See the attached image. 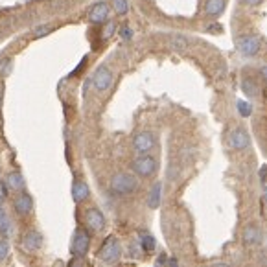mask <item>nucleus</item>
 <instances>
[{"mask_svg": "<svg viewBox=\"0 0 267 267\" xmlns=\"http://www.w3.org/2000/svg\"><path fill=\"white\" fill-rule=\"evenodd\" d=\"M138 186V181L135 175L131 173H125V171H120V173H114L111 179V190L118 196H129L133 194Z\"/></svg>", "mask_w": 267, "mask_h": 267, "instance_id": "nucleus-1", "label": "nucleus"}, {"mask_svg": "<svg viewBox=\"0 0 267 267\" xmlns=\"http://www.w3.org/2000/svg\"><path fill=\"white\" fill-rule=\"evenodd\" d=\"M131 168L138 177H151L157 171V159L151 155H140L133 160Z\"/></svg>", "mask_w": 267, "mask_h": 267, "instance_id": "nucleus-2", "label": "nucleus"}, {"mask_svg": "<svg viewBox=\"0 0 267 267\" xmlns=\"http://www.w3.org/2000/svg\"><path fill=\"white\" fill-rule=\"evenodd\" d=\"M120 254H122V247H120L116 238H112V236L107 238L105 243L102 245V249H100V258L105 264H114L120 258Z\"/></svg>", "mask_w": 267, "mask_h": 267, "instance_id": "nucleus-3", "label": "nucleus"}, {"mask_svg": "<svg viewBox=\"0 0 267 267\" xmlns=\"http://www.w3.org/2000/svg\"><path fill=\"white\" fill-rule=\"evenodd\" d=\"M236 46H238V50H240L241 55L254 57L256 53L260 52V39H258L256 35H243V37L238 39Z\"/></svg>", "mask_w": 267, "mask_h": 267, "instance_id": "nucleus-4", "label": "nucleus"}, {"mask_svg": "<svg viewBox=\"0 0 267 267\" xmlns=\"http://www.w3.org/2000/svg\"><path fill=\"white\" fill-rule=\"evenodd\" d=\"M92 85L98 92H105L112 85V72L107 66H100L92 76Z\"/></svg>", "mask_w": 267, "mask_h": 267, "instance_id": "nucleus-5", "label": "nucleus"}, {"mask_svg": "<svg viewBox=\"0 0 267 267\" xmlns=\"http://www.w3.org/2000/svg\"><path fill=\"white\" fill-rule=\"evenodd\" d=\"M133 148H135V151L146 155L148 151H151L153 148H155V135L150 133V131H142V133H138L137 137L133 138Z\"/></svg>", "mask_w": 267, "mask_h": 267, "instance_id": "nucleus-6", "label": "nucleus"}, {"mask_svg": "<svg viewBox=\"0 0 267 267\" xmlns=\"http://www.w3.org/2000/svg\"><path fill=\"white\" fill-rule=\"evenodd\" d=\"M89 245H91V238L89 234L85 232V230H78L76 234H74V240H72V254H76V256H85L87 251H89Z\"/></svg>", "mask_w": 267, "mask_h": 267, "instance_id": "nucleus-7", "label": "nucleus"}, {"mask_svg": "<svg viewBox=\"0 0 267 267\" xmlns=\"http://www.w3.org/2000/svg\"><path fill=\"white\" fill-rule=\"evenodd\" d=\"M85 223H87V227L91 228V230L100 232L105 227V215L98 209H89L87 214H85Z\"/></svg>", "mask_w": 267, "mask_h": 267, "instance_id": "nucleus-8", "label": "nucleus"}, {"mask_svg": "<svg viewBox=\"0 0 267 267\" xmlns=\"http://www.w3.org/2000/svg\"><path fill=\"white\" fill-rule=\"evenodd\" d=\"M41 245H43V236L37 230H28L26 234L22 236V249L28 251V253L39 251Z\"/></svg>", "mask_w": 267, "mask_h": 267, "instance_id": "nucleus-9", "label": "nucleus"}, {"mask_svg": "<svg viewBox=\"0 0 267 267\" xmlns=\"http://www.w3.org/2000/svg\"><path fill=\"white\" fill-rule=\"evenodd\" d=\"M249 144H251V138H249L247 131L243 129V127H238L230 133V146L234 148V150L241 151V150H247Z\"/></svg>", "mask_w": 267, "mask_h": 267, "instance_id": "nucleus-10", "label": "nucleus"}, {"mask_svg": "<svg viewBox=\"0 0 267 267\" xmlns=\"http://www.w3.org/2000/svg\"><path fill=\"white\" fill-rule=\"evenodd\" d=\"M107 17H109V6H107L105 2H98V4H94V6L89 9V19H91V22H94V24L105 22Z\"/></svg>", "mask_w": 267, "mask_h": 267, "instance_id": "nucleus-11", "label": "nucleus"}, {"mask_svg": "<svg viewBox=\"0 0 267 267\" xmlns=\"http://www.w3.org/2000/svg\"><path fill=\"white\" fill-rule=\"evenodd\" d=\"M241 238H243V241L247 245H256V243L262 241L264 234H262V228L258 225H247V227L243 228V232H241Z\"/></svg>", "mask_w": 267, "mask_h": 267, "instance_id": "nucleus-12", "label": "nucleus"}, {"mask_svg": "<svg viewBox=\"0 0 267 267\" xmlns=\"http://www.w3.org/2000/svg\"><path fill=\"white\" fill-rule=\"evenodd\" d=\"M225 0H207L205 2V15L207 17H219L225 11Z\"/></svg>", "mask_w": 267, "mask_h": 267, "instance_id": "nucleus-13", "label": "nucleus"}, {"mask_svg": "<svg viewBox=\"0 0 267 267\" xmlns=\"http://www.w3.org/2000/svg\"><path fill=\"white\" fill-rule=\"evenodd\" d=\"M33 209V199L28 194H20L17 199H15V210L19 212V214H30Z\"/></svg>", "mask_w": 267, "mask_h": 267, "instance_id": "nucleus-14", "label": "nucleus"}, {"mask_svg": "<svg viewBox=\"0 0 267 267\" xmlns=\"http://www.w3.org/2000/svg\"><path fill=\"white\" fill-rule=\"evenodd\" d=\"M72 197H74V201L76 203L85 201V199L89 197V186H87V183H83V181H76L74 186H72Z\"/></svg>", "mask_w": 267, "mask_h": 267, "instance_id": "nucleus-15", "label": "nucleus"}, {"mask_svg": "<svg viewBox=\"0 0 267 267\" xmlns=\"http://www.w3.org/2000/svg\"><path fill=\"white\" fill-rule=\"evenodd\" d=\"M160 196H162V184L155 183L153 188L150 190V196H148V207L150 209H159L160 205Z\"/></svg>", "mask_w": 267, "mask_h": 267, "instance_id": "nucleus-16", "label": "nucleus"}, {"mask_svg": "<svg viewBox=\"0 0 267 267\" xmlns=\"http://www.w3.org/2000/svg\"><path fill=\"white\" fill-rule=\"evenodd\" d=\"M6 183H7V188L13 190V192H20V190L24 188V179H22V175H20L19 171H11V173L7 175Z\"/></svg>", "mask_w": 267, "mask_h": 267, "instance_id": "nucleus-17", "label": "nucleus"}, {"mask_svg": "<svg viewBox=\"0 0 267 267\" xmlns=\"http://www.w3.org/2000/svg\"><path fill=\"white\" fill-rule=\"evenodd\" d=\"M241 91L249 98H256L258 96V85L253 78H243L241 79Z\"/></svg>", "mask_w": 267, "mask_h": 267, "instance_id": "nucleus-18", "label": "nucleus"}, {"mask_svg": "<svg viewBox=\"0 0 267 267\" xmlns=\"http://www.w3.org/2000/svg\"><path fill=\"white\" fill-rule=\"evenodd\" d=\"M11 232H13V227H11V219L7 217L6 210L0 207V234L2 236H11Z\"/></svg>", "mask_w": 267, "mask_h": 267, "instance_id": "nucleus-19", "label": "nucleus"}, {"mask_svg": "<svg viewBox=\"0 0 267 267\" xmlns=\"http://www.w3.org/2000/svg\"><path fill=\"white\" fill-rule=\"evenodd\" d=\"M11 68H13V59L11 57H4L0 61V76H9L11 74Z\"/></svg>", "mask_w": 267, "mask_h": 267, "instance_id": "nucleus-20", "label": "nucleus"}, {"mask_svg": "<svg viewBox=\"0 0 267 267\" xmlns=\"http://www.w3.org/2000/svg\"><path fill=\"white\" fill-rule=\"evenodd\" d=\"M236 107H238V112H240L243 118L251 116V112H253V107H251V104H249V102H245V100H238Z\"/></svg>", "mask_w": 267, "mask_h": 267, "instance_id": "nucleus-21", "label": "nucleus"}, {"mask_svg": "<svg viewBox=\"0 0 267 267\" xmlns=\"http://www.w3.org/2000/svg\"><path fill=\"white\" fill-rule=\"evenodd\" d=\"M112 7H114V11L118 15H125L129 11V4H127V0H111Z\"/></svg>", "mask_w": 267, "mask_h": 267, "instance_id": "nucleus-22", "label": "nucleus"}, {"mask_svg": "<svg viewBox=\"0 0 267 267\" xmlns=\"http://www.w3.org/2000/svg\"><path fill=\"white\" fill-rule=\"evenodd\" d=\"M140 245H142V249L144 251H153L155 249V238L153 236H150V234H142L140 236Z\"/></svg>", "mask_w": 267, "mask_h": 267, "instance_id": "nucleus-23", "label": "nucleus"}, {"mask_svg": "<svg viewBox=\"0 0 267 267\" xmlns=\"http://www.w3.org/2000/svg\"><path fill=\"white\" fill-rule=\"evenodd\" d=\"M114 32H116V24L114 22H107L104 28V39H111Z\"/></svg>", "mask_w": 267, "mask_h": 267, "instance_id": "nucleus-24", "label": "nucleus"}, {"mask_svg": "<svg viewBox=\"0 0 267 267\" xmlns=\"http://www.w3.org/2000/svg\"><path fill=\"white\" fill-rule=\"evenodd\" d=\"M50 32H52V26H50V24H43V26L35 28L33 35H35V37H45V35H48Z\"/></svg>", "mask_w": 267, "mask_h": 267, "instance_id": "nucleus-25", "label": "nucleus"}, {"mask_svg": "<svg viewBox=\"0 0 267 267\" xmlns=\"http://www.w3.org/2000/svg\"><path fill=\"white\" fill-rule=\"evenodd\" d=\"M9 254V245L6 240H0V262H4Z\"/></svg>", "mask_w": 267, "mask_h": 267, "instance_id": "nucleus-26", "label": "nucleus"}, {"mask_svg": "<svg viewBox=\"0 0 267 267\" xmlns=\"http://www.w3.org/2000/svg\"><path fill=\"white\" fill-rule=\"evenodd\" d=\"M120 37L124 41H129L131 37H133V32H131V28L129 26H124L122 30H120Z\"/></svg>", "mask_w": 267, "mask_h": 267, "instance_id": "nucleus-27", "label": "nucleus"}, {"mask_svg": "<svg viewBox=\"0 0 267 267\" xmlns=\"http://www.w3.org/2000/svg\"><path fill=\"white\" fill-rule=\"evenodd\" d=\"M68 267H83V256H74L68 264Z\"/></svg>", "mask_w": 267, "mask_h": 267, "instance_id": "nucleus-28", "label": "nucleus"}, {"mask_svg": "<svg viewBox=\"0 0 267 267\" xmlns=\"http://www.w3.org/2000/svg\"><path fill=\"white\" fill-rule=\"evenodd\" d=\"M260 74H262V78H264V79L267 81V65L262 66V68H260Z\"/></svg>", "mask_w": 267, "mask_h": 267, "instance_id": "nucleus-29", "label": "nucleus"}, {"mask_svg": "<svg viewBox=\"0 0 267 267\" xmlns=\"http://www.w3.org/2000/svg\"><path fill=\"white\" fill-rule=\"evenodd\" d=\"M245 4H249V6H256V4H260L262 0H243Z\"/></svg>", "mask_w": 267, "mask_h": 267, "instance_id": "nucleus-30", "label": "nucleus"}, {"mask_svg": "<svg viewBox=\"0 0 267 267\" xmlns=\"http://www.w3.org/2000/svg\"><path fill=\"white\" fill-rule=\"evenodd\" d=\"M260 177H262V181H266V177H267V166H266V168H264V169H262Z\"/></svg>", "mask_w": 267, "mask_h": 267, "instance_id": "nucleus-31", "label": "nucleus"}, {"mask_svg": "<svg viewBox=\"0 0 267 267\" xmlns=\"http://www.w3.org/2000/svg\"><path fill=\"white\" fill-rule=\"evenodd\" d=\"M212 267H230V266H228V264H214Z\"/></svg>", "mask_w": 267, "mask_h": 267, "instance_id": "nucleus-32", "label": "nucleus"}, {"mask_svg": "<svg viewBox=\"0 0 267 267\" xmlns=\"http://www.w3.org/2000/svg\"><path fill=\"white\" fill-rule=\"evenodd\" d=\"M264 199H266V203H267V184L264 186Z\"/></svg>", "mask_w": 267, "mask_h": 267, "instance_id": "nucleus-33", "label": "nucleus"}, {"mask_svg": "<svg viewBox=\"0 0 267 267\" xmlns=\"http://www.w3.org/2000/svg\"><path fill=\"white\" fill-rule=\"evenodd\" d=\"M0 203H2V196H0Z\"/></svg>", "mask_w": 267, "mask_h": 267, "instance_id": "nucleus-34", "label": "nucleus"}]
</instances>
